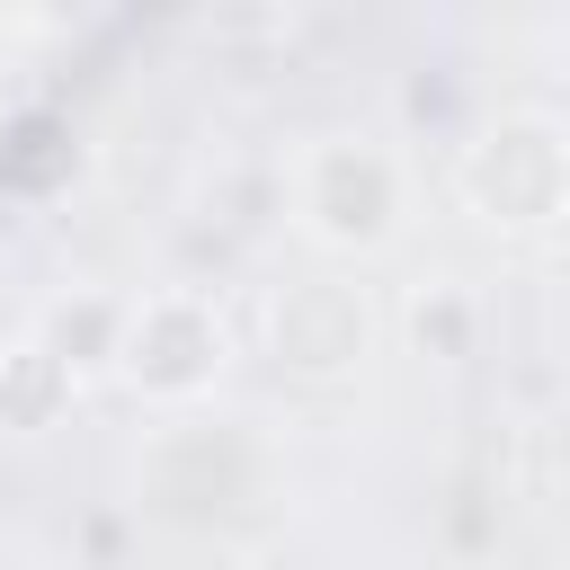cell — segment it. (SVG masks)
<instances>
[{"label": "cell", "mask_w": 570, "mask_h": 570, "mask_svg": "<svg viewBox=\"0 0 570 570\" xmlns=\"http://www.w3.org/2000/svg\"><path fill=\"white\" fill-rule=\"evenodd\" d=\"M232 365V330L214 312V294L196 285H160V294H134L125 303V330H116V383L178 410V401H205Z\"/></svg>", "instance_id": "obj_1"}, {"label": "cell", "mask_w": 570, "mask_h": 570, "mask_svg": "<svg viewBox=\"0 0 570 570\" xmlns=\"http://www.w3.org/2000/svg\"><path fill=\"white\" fill-rule=\"evenodd\" d=\"M401 196H410L401 151L374 142V134H321L294 160V214L321 249H347V258L383 249L401 232Z\"/></svg>", "instance_id": "obj_2"}, {"label": "cell", "mask_w": 570, "mask_h": 570, "mask_svg": "<svg viewBox=\"0 0 570 570\" xmlns=\"http://www.w3.org/2000/svg\"><path fill=\"white\" fill-rule=\"evenodd\" d=\"M463 205L490 232H552L570 205V134L561 116H499L463 142Z\"/></svg>", "instance_id": "obj_3"}, {"label": "cell", "mask_w": 570, "mask_h": 570, "mask_svg": "<svg viewBox=\"0 0 570 570\" xmlns=\"http://www.w3.org/2000/svg\"><path fill=\"white\" fill-rule=\"evenodd\" d=\"M249 490H258V454L232 428H160L151 454H142V499L178 525L232 517Z\"/></svg>", "instance_id": "obj_4"}, {"label": "cell", "mask_w": 570, "mask_h": 570, "mask_svg": "<svg viewBox=\"0 0 570 570\" xmlns=\"http://www.w3.org/2000/svg\"><path fill=\"white\" fill-rule=\"evenodd\" d=\"M374 347V303L347 276H303L267 303V356L285 374H347Z\"/></svg>", "instance_id": "obj_5"}, {"label": "cell", "mask_w": 570, "mask_h": 570, "mask_svg": "<svg viewBox=\"0 0 570 570\" xmlns=\"http://www.w3.org/2000/svg\"><path fill=\"white\" fill-rule=\"evenodd\" d=\"M116 330H125V303L116 294H80V303H62L53 321H45V356L80 383V374H98V365H116Z\"/></svg>", "instance_id": "obj_6"}, {"label": "cell", "mask_w": 570, "mask_h": 570, "mask_svg": "<svg viewBox=\"0 0 570 570\" xmlns=\"http://www.w3.org/2000/svg\"><path fill=\"white\" fill-rule=\"evenodd\" d=\"M71 392H80V383H71V374H62L45 347L0 356V419H9V428H45V419H53Z\"/></svg>", "instance_id": "obj_7"}, {"label": "cell", "mask_w": 570, "mask_h": 570, "mask_svg": "<svg viewBox=\"0 0 570 570\" xmlns=\"http://www.w3.org/2000/svg\"><path fill=\"white\" fill-rule=\"evenodd\" d=\"M410 338H419V356H472V294L428 285L410 303Z\"/></svg>", "instance_id": "obj_8"}]
</instances>
